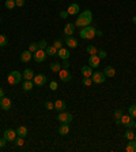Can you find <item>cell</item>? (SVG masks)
I'll return each instance as SVG.
<instances>
[{
    "mask_svg": "<svg viewBox=\"0 0 136 152\" xmlns=\"http://www.w3.org/2000/svg\"><path fill=\"white\" fill-rule=\"evenodd\" d=\"M86 51H87V54L89 55H97V52H98V49L94 47V45H89L87 48H86Z\"/></svg>",
    "mask_w": 136,
    "mask_h": 152,
    "instance_id": "f546056e",
    "label": "cell"
},
{
    "mask_svg": "<svg viewBox=\"0 0 136 152\" xmlns=\"http://www.w3.org/2000/svg\"><path fill=\"white\" fill-rule=\"evenodd\" d=\"M61 66H63V69H68V67H70V62H68V59H67V60H63V64H61Z\"/></svg>",
    "mask_w": 136,
    "mask_h": 152,
    "instance_id": "b9f144b4",
    "label": "cell"
},
{
    "mask_svg": "<svg viewBox=\"0 0 136 152\" xmlns=\"http://www.w3.org/2000/svg\"><path fill=\"white\" fill-rule=\"evenodd\" d=\"M91 21H93V14L90 10H86V11H82L79 14L78 19L75 21V26L76 28H86V26H89L91 24Z\"/></svg>",
    "mask_w": 136,
    "mask_h": 152,
    "instance_id": "6da1fadb",
    "label": "cell"
},
{
    "mask_svg": "<svg viewBox=\"0 0 136 152\" xmlns=\"http://www.w3.org/2000/svg\"><path fill=\"white\" fill-rule=\"evenodd\" d=\"M49 86H51L52 91H56V89H57V84H56V81H51V84H49Z\"/></svg>",
    "mask_w": 136,
    "mask_h": 152,
    "instance_id": "60d3db41",
    "label": "cell"
},
{
    "mask_svg": "<svg viewBox=\"0 0 136 152\" xmlns=\"http://www.w3.org/2000/svg\"><path fill=\"white\" fill-rule=\"evenodd\" d=\"M54 108L57 110V111H64V110H67V103L64 100H56L54 101Z\"/></svg>",
    "mask_w": 136,
    "mask_h": 152,
    "instance_id": "e0dca14e",
    "label": "cell"
},
{
    "mask_svg": "<svg viewBox=\"0 0 136 152\" xmlns=\"http://www.w3.org/2000/svg\"><path fill=\"white\" fill-rule=\"evenodd\" d=\"M7 80H8V84H11V85H16V84H19L20 80H22V74H20L19 71H16V70H14V71H11L10 74H8Z\"/></svg>",
    "mask_w": 136,
    "mask_h": 152,
    "instance_id": "3957f363",
    "label": "cell"
},
{
    "mask_svg": "<svg viewBox=\"0 0 136 152\" xmlns=\"http://www.w3.org/2000/svg\"><path fill=\"white\" fill-rule=\"evenodd\" d=\"M121 123L124 125L125 128L129 129L135 125V121H133V118L131 115H124V114H123V116H121Z\"/></svg>",
    "mask_w": 136,
    "mask_h": 152,
    "instance_id": "9c48e42d",
    "label": "cell"
},
{
    "mask_svg": "<svg viewBox=\"0 0 136 152\" xmlns=\"http://www.w3.org/2000/svg\"><path fill=\"white\" fill-rule=\"evenodd\" d=\"M8 43V37L4 34H0V47H6Z\"/></svg>",
    "mask_w": 136,
    "mask_h": 152,
    "instance_id": "1f68e13d",
    "label": "cell"
},
{
    "mask_svg": "<svg viewBox=\"0 0 136 152\" xmlns=\"http://www.w3.org/2000/svg\"><path fill=\"white\" fill-rule=\"evenodd\" d=\"M45 52H47V55H49V56H57V49L54 48L53 45H48L47 48H45Z\"/></svg>",
    "mask_w": 136,
    "mask_h": 152,
    "instance_id": "d4e9b609",
    "label": "cell"
},
{
    "mask_svg": "<svg viewBox=\"0 0 136 152\" xmlns=\"http://www.w3.org/2000/svg\"><path fill=\"white\" fill-rule=\"evenodd\" d=\"M11 100L8 99V97L3 96L1 99H0V107H1V110H4V111H8V110H11Z\"/></svg>",
    "mask_w": 136,
    "mask_h": 152,
    "instance_id": "8fae6325",
    "label": "cell"
},
{
    "mask_svg": "<svg viewBox=\"0 0 136 152\" xmlns=\"http://www.w3.org/2000/svg\"><path fill=\"white\" fill-rule=\"evenodd\" d=\"M124 137L129 141V140H133V138H135V134H133L132 130H129V129H128V130H127V132L124 133Z\"/></svg>",
    "mask_w": 136,
    "mask_h": 152,
    "instance_id": "4dcf8cb0",
    "label": "cell"
},
{
    "mask_svg": "<svg viewBox=\"0 0 136 152\" xmlns=\"http://www.w3.org/2000/svg\"><path fill=\"white\" fill-rule=\"evenodd\" d=\"M4 96V89L3 88H0V99Z\"/></svg>",
    "mask_w": 136,
    "mask_h": 152,
    "instance_id": "7dc6e473",
    "label": "cell"
},
{
    "mask_svg": "<svg viewBox=\"0 0 136 152\" xmlns=\"http://www.w3.org/2000/svg\"><path fill=\"white\" fill-rule=\"evenodd\" d=\"M133 140H135V141H136V134H135V138H133Z\"/></svg>",
    "mask_w": 136,
    "mask_h": 152,
    "instance_id": "f907efd6",
    "label": "cell"
},
{
    "mask_svg": "<svg viewBox=\"0 0 136 152\" xmlns=\"http://www.w3.org/2000/svg\"><path fill=\"white\" fill-rule=\"evenodd\" d=\"M128 111H129V115L136 119V106H135V104H133V106H131V107L128 108Z\"/></svg>",
    "mask_w": 136,
    "mask_h": 152,
    "instance_id": "836d02e7",
    "label": "cell"
},
{
    "mask_svg": "<svg viewBox=\"0 0 136 152\" xmlns=\"http://www.w3.org/2000/svg\"><path fill=\"white\" fill-rule=\"evenodd\" d=\"M72 114H70V112H66V111H61L60 114L57 115V121L58 122H61V123H68L70 125L71 122H72Z\"/></svg>",
    "mask_w": 136,
    "mask_h": 152,
    "instance_id": "277c9868",
    "label": "cell"
},
{
    "mask_svg": "<svg viewBox=\"0 0 136 152\" xmlns=\"http://www.w3.org/2000/svg\"><path fill=\"white\" fill-rule=\"evenodd\" d=\"M4 6H6V8H8V10H12L14 7H16L15 0H6V1H4Z\"/></svg>",
    "mask_w": 136,
    "mask_h": 152,
    "instance_id": "f1b7e54d",
    "label": "cell"
},
{
    "mask_svg": "<svg viewBox=\"0 0 136 152\" xmlns=\"http://www.w3.org/2000/svg\"><path fill=\"white\" fill-rule=\"evenodd\" d=\"M91 80H93V82H95V84H102V82H105L106 76L101 71H94L93 76H91Z\"/></svg>",
    "mask_w": 136,
    "mask_h": 152,
    "instance_id": "8992f818",
    "label": "cell"
},
{
    "mask_svg": "<svg viewBox=\"0 0 136 152\" xmlns=\"http://www.w3.org/2000/svg\"><path fill=\"white\" fill-rule=\"evenodd\" d=\"M53 47L56 49H60V48H63V43H61V40H56L53 43Z\"/></svg>",
    "mask_w": 136,
    "mask_h": 152,
    "instance_id": "f35d334b",
    "label": "cell"
},
{
    "mask_svg": "<svg viewBox=\"0 0 136 152\" xmlns=\"http://www.w3.org/2000/svg\"><path fill=\"white\" fill-rule=\"evenodd\" d=\"M37 49H38V43H31V44H29V51L30 52L34 54Z\"/></svg>",
    "mask_w": 136,
    "mask_h": 152,
    "instance_id": "d590c367",
    "label": "cell"
},
{
    "mask_svg": "<svg viewBox=\"0 0 136 152\" xmlns=\"http://www.w3.org/2000/svg\"><path fill=\"white\" fill-rule=\"evenodd\" d=\"M132 22H133V24L136 25V15H135V16H133V18H132Z\"/></svg>",
    "mask_w": 136,
    "mask_h": 152,
    "instance_id": "c3c4849f",
    "label": "cell"
},
{
    "mask_svg": "<svg viewBox=\"0 0 136 152\" xmlns=\"http://www.w3.org/2000/svg\"><path fill=\"white\" fill-rule=\"evenodd\" d=\"M49 67H51V70L53 73H58L60 70H61V64L57 63V62H53V63H51V66H49Z\"/></svg>",
    "mask_w": 136,
    "mask_h": 152,
    "instance_id": "4316f807",
    "label": "cell"
},
{
    "mask_svg": "<svg viewBox=\"0 0 136 152\" xmlns=\"http://www.w3.org/2000/svg\"><path fill=\"white\" fill-rule=\"evenodd\" d=\"M45 107H47V110H53L54 103H52V101H47V103H45Z\"/></svg>",
    "mask_w": 136,
    "mask_h": 152,
    "instance_id": "ab89813d",
    "label": "cell"
},
{
    "mask_svg": "<svg viewBox=\"0 0 136 152\" xmlns=\"http://www.w3.org/2000/svg\"><path fill=\"white\" fill-rule=\"evenodd\" d=\"M33 82H34V85H37V86H44V85L47 84V76H45V74H37V76H34V78H33Z\"/></svg>",
    "mask_w": 136,
    "mask_h": 152,
    "instance_id": "ba28073f",
    "label": "cell"
},
{
    "mask_svg": "<svg viewBox=\"0 0 136 152\" xmlns=\"http://www.w3.org/2000/svg\"><path fill=\"white\" fill-rule=\"evenodd\" d=\"M133 126H135V129H136V121H135V125H133Z\"/></svg>",
    "mask_w": 136,
    "mask_h": 152,
    "instance_id": "681fc988",
    "label": "cell"
},
{
    "mask_svg": "<svg viewBox=\"0 0 136 152\" xmlns=\"http://www.w3.org/2000/svg\"><path fill=\"white\" fill-rule=\"evenodd\" d=\"M121 116H123V111H121V110H116V111H114V119H116L117 125L121 123Z\"/></svg>",
    "mask_w": 136,
    "mask_h": 152,
    "instance_id": "83f0119b",
    "label": "cell"
},
{
    "mask_svg": "<svg viewBox=\"0 0 136 152\" xmlns=\"http://www.w3.org/2000/svg\"><path fill=\"white\" fill-rule=\"evenodd\" d=\"M95 32H97V29L94 28L93 25H89V26H86V28H82L79 36H80V39H83V40H91V39L95 37Z\"/></svg>",
    "mask_w": 136,
    "mask_h": 152,
    "instance_id": "7a4b0ae2",
    "label": "cell"
},
{
    "mask_svg": "<svg viewBox=\"0 0 136 152\" xmlns=\"http://www.w3.org/2000/svg\"><path fill=\"white\" fill-rule=\"evenodd\" d=\"M104 74H105L106 77H114L116 76V70H114L112 66H106L105 70H104Z\"/></svg>",
    "mask_w": 136,
    "mask_h": 152,
    "instance_id": "cb8c5ba5",
    "label": "cell"
},
{
    "mask_svg": "<svg viewBox=\"0 0 136 152\" xmlns=\"http://www.w3.org/2000/svg\"><path fill=\"white\" fill-rule=\"evenodd\" d=\"M58 134L60 136H67L68 133H70V125L68 123H61V126L58 128Z\"/></svg>",
    "mask_w": 136,
    "mask_h": 152,
    "instance_id": "2e32d148",
    "label": "cell"
},
{
    "mask_svg": "<svg viewBox=\"0 0 136 152\" xmlns=\"http://www.w3.org/2000/svg\"><path fill=\"white\" fill-rule=\"evenodd\" d=\"M125 151L127 152H136V141L135 140H129V143H127Z\"/></svg>",
    "mask_w": 136,
    "mask_h": 152,
    "instance_id": "603a6c76",
    "label": "cell"
},
{
    "mask_svg": "<svg viewBox=\"0 0 136 152\" xmlns=\"http://www.w3.org/2000/svg\"><path fill=\"white\" fill-rule=\"evenodd\" d=\"M22 77L25 80H33L34 78V71L31 69H25V71L22 73Z\"/></svg>",
    "mask_w": 136,
    "mask_h": 152,
    "instance_id": "ffe728a7",
    "label": "cell"
},
{
    "mask_svg": "<svg viewBox=\"0 0 136 152\" xmlns=\"http://www.w3.org/2000/svg\"><path fill=\"white\" fill-rule=\"evenodd\" d=\"M102 34H104V33H102L101 30H97V32H95V36H98V37H102Z\"/></svg>",
    "mask_w": 136,
    "mask_h": 152,
    "instance_id": "bcb514c9",
    "label": "cell"
},
{
    "mask_svg": "<svg viewBox=\"0 0 136 152\" xmlns=\"http://www.w3.org/2000/svg\"><path fill=\"white\" fill-rule=\"evenodd\" d=\"M3 137L7 141H14L18 137V134H16V130H14V129H7V130H4Z\"/></svg>",
    "mask_w": 136,
    "mask_h": 152,
    "instance_id": "30bf717a",
    "label": "cell"
},
{
    "mask_svg": "<svg viewBox=\"0 0 136 152\" xmlns=\"http://www.w3.org/2000/svg\"><path fill=\"white\" fill-rule=\"evenodd\" d=\"M58 76H60V80L63 82H70L72 80V76H71V73L68 71V69H61L60 71H58Z\"/></svg>",
    "mask_w": 136,
    "mask_h": 152,
    "instance_id": "52a82bcc",
    "label": "cell"
},
{
    "mask_svg": "<svg viewBox=\"0 0 136 152\" xmlns=\"http://www.w3.org/2000/svg\"><path fill=\"white\" fill-rule=\"evenodd\" d=\"M57 56L61 58L63 60H67L70 58V51L67 48H60V49H57Z\"/></svg>",
    "mask_w": 136,
    "mask_h": 152,
    "instance_id": "5bb4252c",
    "label": "cell"
},
{
    "mask_svg": "<svg viewBox=\"0 0 136 152\" xmlns=\"http://www.w3.org/2000/svg\"><path fill=\"white\" fill-rule=\"evenodd\" d=\"M66 44L68 45V48H76V47H78V40L72 36H67Z\"/></svg>",
    "mask_w": 136,
    "mask_h": 152,
    "instance_id": "4fadbf2b",
    "label": "cell"
},
{
    "mask_svg": "<svg viewBox=\"0 0 136 152\" xmlns=\"http://www.w3.org/2000/svg\"><path fill=\"white\" fill-rule=\"evenodd\" d=\"M99 63H101V59H99V56L98 55H90L89 58V66H91V67H98L99 66Z\"/></svg>",
    "mask_w": 136,
    "mask_h": 152,
    "instance_id": "7c38bea8",
    "label": "cell"
},
{
    "mask_svg": "<svg viewBox=\"0 0 136 152\" xmlns=\"http://www.w3.org/2000/svg\"><path fill=\"white\" fill-rule=\"evenodd\" d=\"M33 86H34V82H33V80H25L23 82V91L25 92H30L31 89H33Z\"/></svg>",
    "mask_w": 136,
    "mask_h": 152,
    "instance_id": "44dd1931",
    "label": "cell"
},
{
    "mask_svg": "<svg viewBox=\"0 0 136 152\" xmlns=\"http://www.w3.org/2000/svg\"><path fill=\"white\" fill-rule=\"evenodd\" d=\"M82 84L85 85V86H90V85L93 84V80H91V77H83V81H82Z\"/></svg>",
    "mask_w": 136,
    "mask_h": 152,
    "instance_id": "d6a6232c",
    "label": "cell"
},
{
    "mask_svg": "<svg viewBox=\"0 0 136 152\" xmlns=\"http://www.w3.org/2000/svg\"><path fill=\"white\" fill-rule=\"evenodd\" d=\"M48 43H47V40H41V41H39V43H38V49H45V48H47V47H48Z\"/></svg>",
    "mask_w": 136,
    "mask_h": 152,
    "instance_id": "74e56055",
    "label": "cell"
},
{
    "mask_svg": "<svg viewBox=\"0 0 136 152\" xmlns=\"http://www.w3.org/2000/svg\"><path fill=\"white\" fill-rule=\"evenodd\" d=\"M74 30H75V24H68L64 26V34L66 36H72V33H74Z\"/></svg>",
    "mask_w": 136,
    "mask_h": 152,
    "instance_id": "ac0fdd59",
    "label": "cell"
},
{
    "mask_svg": "<svg viewBox=\"0 0 136 152\" xmlns=\"http://www.w3.org/2000/svg\"><path fill=\"white\" fill-rule=\"evenodd\" d=\"M0 22H1V18H0Z\"/></svg>",
    "mask_w": 136,
    "mask_h": 152,
    "instance_id": "816d5d0a",
    "label": "cell"
},
{
    "mask_svg": "<svg viewBox=\"0 0 136 152\" xmlns=\"http://www.w3.org/2000/svg\"><path fill=\"white\" fill-rule=\"evenodd\" d=\"M15 4H16V7H22L25 4V0H15Z\"/></svg>",
    "mask_w": 136,
    "mask_h": 152,
    "instance_id": "7bdbcfd3",
    "label": "cell"
},
{
    "mask_svg": "<svg viewBox=\"0 0 136 152\" xmlns=\"http://www.w3.org/2000/svg\"><path fill=\"white\" fill-rule=\"evenodd\" d=\"M14 143H15V145H18V147H22V145L25 144V141H23V137H20V136H18L14 140Z\"/></svg>",
    "mask_w": 136,
    "mask_h": 152,
    "instance_id": "e575fe53",
    "label": "cell"
},
{
    "mask_svg": "<svg viewBox=\"0 0 136 152\" xmlns=\"http://www.w3.org/2000/svg\"><path fill=\"white\" fill-rule=\"evenodd\" d=\"M31 58H33V52H30L29 49H27V51H23L22 52V55H20V60H22L23 63H27Z\"/></svg>",
    "mask_w": 136,
    "mask_h": 152,
    "instance_id": "d6986e66",
    "label": "cell"
},
{
    "mask_svg": "<svg viewBox=\"0 0 136 152\" xmlns=\"http://www.w3.org/2000/svg\"><path fill=\"white\" fill-rule=\"evenodd\" d=\"M80 73L83 77H91L93 76V67L91 66H83V67L80 69Z\"/></svg>",
    "mask_w": 136,
    "mask_h": 152,
    "instance_id": "9a60e30c",
    "label": "cell"
},
{
    "mask_svg": "<svg viewBox=\"0 0 136 152\" xmlns=\"http://www.w3.org/2000/svg\"><path fill=\"white\" fill-rule=\"evenodd\" d=\"M16 134L25 138V137L27 136V128H26V126H19V128L16 129Z\"/></svg>",
    "mask_w": 136,
    "mask_h": 152,
    "instance_id": "484cf974",
    "label": "cell"
},
{
    "mask_svg": "<svg viewBox=\"0 0 136 152\" xmlns=\"http://www.w3.org/2000/svg\"><path fill=\"white\" fill-rule=\"evenodd\" d=\"M70 14H68V11H63V12H60V16L61 18H66V16H68Z\"/></svg>",
    "mask_w": 136,
    "mask_h": 152,
    "instance_id": "f6af8a7d",
    "label": "cell"
},
{
    "mask_svg": "<svg viewBox=\"0 0 136 152\" xmlns=\"http://www.w3.org/2000/svg\"><path fill=\"white\" fill-rule=\"evenodd\" d=\"M6 141H7V140H6L4 137H3V138H0V148H3L4 145H6Z\"/></svg>",
    "mask_w": 136,
    "mask_h": 152,
    "instance_id": "ee69618b",
    "label": "cell"
},
{
    "mask_svg": "<svg viewBox=\"0 0 136 152\" xmlns=\"http://www.w3.org/2000/svg\"><path fill=\"white\" fill-rule=\"evenodd\" d=\"M97 55L99 56V59H106L108 54H106V51H104V49H99V51L97 52Z\"/></svg>",
    "mask_w": 136,
    "mask_h": 152,
    "instance_id": "8d00e7d4",
    "label": "cell"
},
{
    "mask_svg": "<svg viewBox=\"0 0 136 152\" xmlns=\"http://www.w3.org/2000/svg\"><path fill=\"white\" fill-rule=\"evenodd\" d=\"M33 58H34V60L37 63H42L45 60V58H47V52H45V49H37L33 54Z\"/></svg>",
    "mask_w": 136,
    "mask_h": 152,
    "instance_id": "5b68a950",
    "label": "cell"
},
{
    "mask_svg": "<svg viewBox=\"0 0 136 152\" xmlns=\"http://www.w3.org/2000/svg\"><path fill=\"white\" fill-rule=\"evenodd\" d=\"M78 12H79V4L72 3L70 7H68V14H70V15H76Z\"/></svg>",
    "mask_w": 136,
    "mask_h": 152,
    "instance_id": "7402d4cb",
    "label": "cell"
}]
</instances>
